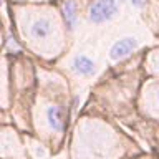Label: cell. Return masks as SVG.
<instances>
[{"label": "cell", "instance_id": "obj_5", "mask_svg": "<svg viewBox=\"0 0 159 159\" xmlns=\"http://www.w3.org/2000/svg\"><path fill=\"white\" fill-rule=\"evenodd\" d=\"M48 123L53 129H61V126H63V111L58 106H52L48 109Z\"/></svg>", "mask_w": 159, "mask_h": 159}, {"label": "cell", "instance_id": "obj_7", "mask_svg": "<svg viewBox=\"0 0 159 159\" xmlns=\"http://www.w3.org/2000/svg\"><path fill=\"white\" fill-rule=\"evenodd\" d=\"M131 3H133V5H136V7H139V5L143 3V0H131Z\"/></svg>", "mask_w": 159, "mask_h": 159}, {"label": "cell", "instance_id": "obj_1", "mask_svg": "<svg viewBox=\"0 0 159 159\" xmlns=\"http://www.w3.org/2000/svg\"><path fill=\"white\" fill-rule=\"evenodd\" d=\"M116 10H118L116 0H96L89 7V20L94 23L108 22L109 18L114 17Z\"/></svg>", "mask_w": 159, "mask_h": 159}, {"label": "cell", "instance_id": "obj_6", "mask_svg": "<svg viewBox=\"0 0 159 159\" xmlns=\"http://www.w3.org/2000/svg\"><path fill=\"white\" fill-rule=\"evenodd\" d=\"M63 10H65V18H66V25L70 28L75 27L76 23V3L73 0H66L63 5Z\"/></svg>", "mask_w": 159, "mask_h": 159}, {"label": "cell", "instance_id": "obj_3", "mask_svg": "<svg viewBox=\"0 0 159 159\" xmlns=\"http://www.w3.org/2000/svg\"><path fill=\"white\" fill-rule=\"evenodd\" d=\"M73 70L80 75H93L94 73V63L86 57H76L73 61Z\"/></svg>", "mask_w": 159, "mask_h": 159}, {"label": "cell", "instance_id": "obj_4", "mask_svg": "<svg viewBox=\"0 0 159 159\" xmlns=\"http://www.w3.org/2000/svg\"><path fill=\"white\" fill-rule=\"evenodd\" d=\"M50 32H52V25H50L48 20H37L32 27V35L35 38H45L48 37Z\"/></svg>", "mask_w": 159, "mask_h": 159}, {"label": "cell", "instance_id": "obj_2", "mask_svg": "<svg viewBox=\"0 0 159 159\" xmlns=\"http://www.w3.org/2000/svg\"><path fill=\"white\" fill-rule=\"evenodd\" d=\"M138 47V42L136 38H123L119 40L118 43H114V47L111 48V58L113 60H121L124 57H128L129 53L133 52L134 48Z\"/></svg>", "mask_w": 159, "mask_h": 159}]
</instances>
